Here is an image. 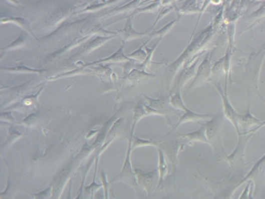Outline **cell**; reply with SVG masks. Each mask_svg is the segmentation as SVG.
<instances>
[{
  "label": "cell",
  "mask_w": 265,
  "mask_h": 199,
  "mask_svg": "<svg viewBox=\"0 0 265 199\" xmlns=\"http://www.w3.org/2000/svg\"><path fill=\"white\" fill-rule=\"evenodd\" d=\"M265 199V198H264Z\"/></svg>",
  "instance_id": "ee69618b"
},
{
  "label": "cell",
  "mask_w": 265,
  "mask_h": 199,
  "mask_svg": "<svg viewBox=\"0 0 265 199\" xmlns=\"http://www.w3.org/2000/svg\"><path fill=\"white\" fill-rule=\"evenodd\" d=\"M113 38V37H97L96 39H94L93 41L90 42V44L88 45H85L82 49V53H90V52H92L93 50L97 49L99 46H101L102 45H104L105 42L108 41L109 39Z\"/></svg>",
  "instance_id": "603a6c76"
},
{
  "label": "cell",
  "mask_w": 265,
  "mask_h": 199,
  "mask_svg": "<svg viewBox=\"0 0 265 199\" xmlns=\"http://www.w3.org/2000/svg\"><path fill=\"white\" fill-rule=\"evenodd\" d=\"M253 135L251 134H240L238 135V143L236 145L235 149L232 151V153L227 155L224 160L227 162L230 167H234L236 165L242 164L245 157V149H246V143L248 140L250 139L251 136Z\"/></svg>",
  "instance_id": "9c48e42d"
},
{
  "label": "cell",
  "mask_w": 265,
  "mask_h": 199,
  "mask_svg": "<svg viewBox=\"0 0 265 199\" xmlns=\"http://www.w3.org/2000/svg\"><path fill=\"white\" fill-rule=\"evenodd\" d=\"M232 50H233V48L228 45L226 53L223 56V60H224V78H225V80H224V92H227L228 82H229V79H231Z\"/></svg>",
  "instance_id": "44dd1931"
},
{
  "label": "cell",
  "mask_w": 265,
  "mask_h": 199,
  "mask_svg": "<svg viewBox=\"0 0 265 199\" xmlns=\"http://www.w3.org/2000/svg\"><path fill=\"white\" fill-rule=\"evenodd\" d=\"M252 185L253 182L251 180L246 181V186L243 189V191L241 192V194L239 195V198L238 199H254V192L252 191Z\"/></svg>",
  "instance_id": "d6a6232c"
},
{
  "label": "cell",
  "mask_w": 265,
  "mask_h": 199,
  "mask_svg": "<svg viewBox=\"0 0 265 199\" xmlns=\"http://www.w3.org/2000/svg\"><path fill=\"white\" fill-rule=\"evenodd\" d=\"M2 22H5V23H13L17 24V25H20V26L23 27V29H25L30 34L33 35L34 38H36L35 35L30 30V23L26 20L23 19V18H17V17H8V18L2 19Z\"/></svg>",
  "instance_id": "f1b7e54d"
},
{
  "label": "cell",
  "mask_w": 265,
  "mask_h": 199,
  "mask_svg": "<svg viewBox=\"0 0 265 199\" xmlns=\"http://www.w3.org/2000/svg\"><path fill=\"white\" fill-rule=\"evenodd\" d=\"M169 113L167 112H162L157 111L150 107L149 105H144L142 103H139L138 105L134 108V118H133V123L131 127V132L135 133V126L137 124L139 120H142L143 117L149 116V115H160L167 120V122L171 125V120L169 118Z\"/></svg>",
  "instance_id": "8fae6325"
},
{
  "label": "cell",
  "mask_w": 265,
  "mask_h": 199,
  "mask_svg": "<svg viewBox=\"0 0 265 199\" xmlns=\"http://www.w3.org/2000/svg\"><path fill=\"white\" fill-rule=\"evenodd\" d=\"M213 116L214 115H212V114H200V113H194L193 111L188 109L187 112H185L183 113L182 116L180 117L179 122L176 124L175 127H173L170 133H172V132L174 131L176 128L179 127V125L187 123V122H193V121H195V122L199 123L200 120L202 121V120H210Z\"/></svg>",
  "instance_id": "2e32d148"
},
{
  "label": "cell",
  "mask_w": 265,
  "mask_h": 199,
  "mask_svg": "<svg viewBox=\"0 0 265 199\" xmlns=\"http://www.w3.org/2000/svg\"><path fill=\"white\" fill-rule=\"evenodd\" d=\"M261 120H259L251 113L250 112V102H248V108L246 111V114H239V120H238V123H239V131L240 134H246L247 132L252 129L253 127H256L258 125L261 123Z\"/></svg>",
  "instance_id": "4fadbf2b"
},
{
  "label": "cell",
  "mask_w": 265,
  "mask_h": 199,
  "mask_svg": "<svg viewBox=\"0 0 265 199\" xmlns=\"http://www.w3.org/2000/svg\"><path fill=\"white\" fill-rule=\"evenodd\" d=\"M170 105L172 106L173 109L180 110L183 111L184 113L187 112L188 108L184 104L183 98H182V95L180 93V91L175 92L173 94H170Z\"/></svg>",
  "instance_id": "7402d4cb"
},
{
  "label": "cell",
  "mask_w": 265,
  "mask_h": 199,
  "mask_svg": "<svg viewBox=\"0 0 265 199\" xmlns=\"http://www.w3.org/2000/svg\"><path fill=\"white\" fill-rule=\"evenodd\" d=\"M37 120H38L37 113H31L30 116H28L26 119L22 120L19 124L26 126V127H32V126H34L37 123Z\"/></svg>",
  "instance_id": "8d00e7d4"
},
{
  "label": "cell",
  "mask_w": 265,
  "mask_h": 199,
  "mask_svg": "<svg viewBox=\"0 0 265 199\" xmlns=\"http://www.w3.org/2000/svg\"><path fill=\"white\" fill-rule=\"evenodd\" d=\"M170 95L168 96H163L158 98H151L150 97L145 96L144 98L147 99L146 101L149 103V106L153 108V109L157 110V111H162V112H167V113H171V109H170Z\"/></svg>",
  "instance_id": "e0dca14e"
},
{
  "label": "cell",
  "mask_w": 265,
  "mask_h": 199,
  "mask_svg": "<svg viewBox=\"0 0 265 199\" xmlns=\"http://www.w3.org/2000/svg\"><path fill=\"white\" fill-rule=\"evenodd\" d=\"M150 41V38L149 39V40H148V41L146 42V43H143V45H142V46L139 48V49L135 51L134 53L128 54L127 57H128V58L130 57V59L132 58V60H137V61L139 60V61H142V62H144L146 59H147V53L144 52V51H142V48L145 46V45L147 44V43H149Z\"/></svg>",
  "instance_id": "f546056e"
},
{
  "label": "cell",
  "mask_w": 265,
  "mask_h": 199,
  "mask_svg": "<svg viewBox=\"0 0 265 199\" xmlns=\"http://www.w3.org/2000/svg\"><path fill=\"white\" fill-rule=\"evenodd\" d=\"M151 29L147 30L145 32H138L136 30H134V27H133V23H132V17H128L127 20V23L126 25L123 28V30H118V33L120 35V37L123 38V43L128 40H133L135 38H142L146 35L149 34Z\"/></svg>",
  "instance_id": "5bb4252c"
},
{
  "label": "cell",
  "mask_w": 265,
  "mask_h": 199,
  "mask_svg": "<svg viewBox=\"0 0 265 199\" xmlns=\"http://www.w3.org/2000/svg\"><path fill=\"white\" fill-rule=\"evenodd\" d=\"M236 189H238L236 185L229 186L227 188L223 189L219 194H217L213 199H232Z\"/></svg>",
  "instance_id": "4dcf8cb0"
},
{
  "label": "cell",
  "mask_w": 265,
  "mask_h": 199,
  "mask_svg": "<svg viewBox=\"0 0 265 199\" xmlns=\"http://www.w3.org/2000/svg\"><path fill=\"white\" fill-rule=\"evenodd\" d=\"M98 158L99 157H97V161H96V169H95V174H94L93 180L92 182L90 183L89 186H87L84 188V192H85V195H90V199H93V195L99 189V188L104 187V185L99 184V183H97L96 182V175H97V163H98Z\"/></svg>",
  "instance_id": "cb8c5ba5"
},
{
  "label": "cell",
  "mask_w": 265,
  "mask_h": 199,
  "mask_svg": "<svg viewBox=\"0 0 265 199\" xmlns=\"http://www.w3.org/2000/svg\"><path fill=\"white\" fill-rule=\"evenodd\" d=\"M224 115L223 112H219L206 123L202 124L206 130V136L209 142V145L212 147L215 155L217 158L224 159L227 156L224 151L223 140H222V131L224 125Z\"/></svg>",
  "instance_id": "3957f363"
},
{
  "label": "cell",
  "mask_w": 265,
  "mask_h": 199,
  "mask_svg": "<svg viewBox=\"0 0 265 199\" xmlns=\"http://www.w3.org/2000/svg\"><path fill=\"white\" fill-rule=\"evenodd\" d=\"M153 76H155V75L149 74V73L144 72L143 70L133 69L126 77H123V79L127 78L130 82H135V81H138V80L144 79L146 77H153Z\"/></svg>",
  "instance_id": "484cf974"
},
{
  "label": "cell",
  "mask_w": 265,
  "mask_h": 199,
  "mask_svg": "<svg viewBox=\"0 0 265 199\" xmlns=\"http://www.w3.org/2000/svg\"><path fill=\"white\" fill-rule=\"evenodd\" d=\"M134 171L139 186L143 188L146 192H148V194H151L152 192L157 190V184L159 181V173L157 168L150 172H143L142 170L135 167Z\"/></svg>",
  "instance_id": "ba28073f"
},
{
  "label": "cell",
  "mask_w": 265,
  "mask_h": 199,
  "mask_svg": "<svg viewBox=\"0 0 265 199\" xmlns=\"http://www.w3.org/2000/svg\"><path fill=\"white\" fill-rule=\"evenodd\" d=\"M213 86L216 88L218 94L220 96L221 100L223 103V113H224V118L231 122L232 126L235 128L236 134L237 135H240L239 131V113H237V111L234 109V107L231 105V102L228 98L227 92H224L223 88L221 86L220 82H210Z\"/></svg>",
  "instance_id": "8992f818"
},
{
  "label": "cell",
  "mask_w": 265,
  "mask_h": 199,
  "mask_svg": "<svg viewBox=\"0 0 265 199\" xmlns=\"http://www.w3.org/2000/svg\"><path fill=\"white\" fill-rule=\"evenodd\" d=\"M201 125V128L195 130L194 132H191V133H187V134H183L181 135L182 138L187 139V143H203L206 144H209V142L207 139V136H206V130L205 128Z\"/></svg>",
  "instance_id": "ffe728a7"
},
{
  "label": "cell",
  "mask_w": 265,
  "mask_h": 199,
  "mask_svg": "<svg viewBox=\"0 0 265 199\" xmlns=\"http://www.w3.org/2000/svg\"><path fill=\"white\" fill-rule=\"evenodd\" d=\"M161 40L162 39H158L157 40V43L155 44V45L152 46V48L151 49H150V48H148V47H145L146 53H147V59H146L145 61L144 62H142V65H143V67H144V68H146V67L148 66V65L150 64V62H151V59H152V56H153V53L154 52H155V50L157 49V45H159V43H160Z\"/></svg>",
  "instance_id": "e575fe53"
},
{
  "label": "cell",
  "mask_w": 265,
  "mask_h": 199,
  "mask_svg": "<svg viewBox=\"0 0 265 199\" xmlns=\"http://www.w3.org/2000/svg\"><path fill=\"white\" fill-rule=\"evenodd\" d=\"M34 199H51L52 198V186L49 188H45L41 192H38L36 194H30Z\"/></svg>",
  "instance_id": "d590c367"
},
{
  "label": "cell",
  "mask_w": 265,
  "mask_h": 199,
  "mask_svg": "<svg viewBox=\"0 0 265 199\" xmlns=\"http://www.w3.org/2000/svg\"><path fill=\"white\" fill-rule=\"evenodd\" d=\"M22 135H23L22 133H20L18 130H16V129L12 126L11 128H9L8 140L6 141V143H5L4 146L6 147L8 144H12V143H15L16 140L19 139L20 137H22Z\"/></svg>",
  "instance_id": "1f68e13d"
},
{
  "label": "cell",
  "mask_w": 265,
  "mask_h": 199,
  "mask_svg": "<svg viewBox=\"0 0 265 199\" xmlns=\"http://www.w3.org/2000/svg\"><path fill=\"white\" fill-rule=\"evenodd\" d=\"M134 133L131 132L129 140H128V147H127V158L124 162L123 167L120 171V173L114 177L110 183L114 181H121L126 184L130 186L131 188H134L135 191H138L139 188H141L137 182V179L135 176V171L132 167L131 164V152H132V140L134 137Z\"/></svg>",
  "instance_id": "277c9868"
},
{
  "label": "cell",
  "mask_w": 265,
  "mask_h": 199,
  "mask_svg": "<svg viewBox=\"0 0 265 199\" xmlns=\"http://www.w3.org/2000/svg\"><path fill=\"white\" fill-rule=\"evenodd\" d=\"M265 126V120H263V121H261V123L260 124L258 125V126H256V127H254V128H252V129H250L249 131L247 132V133H246V134H251V135H253L254 133H255V132H257L258 130H260L261 128H263Z\"/></svg>",
  "instance_id": "ab89813d"
},
{
  "label": "cell",
  "mask_w": 265,
  "mask_h": 199,
  "mask_svg": "<svg viewBox=\"0 0 265 199\" xmlns=\"http://www.w3.org/2000/svg\"><path fill=\"white\" fill-rule=\"evenodd\" d=\"M3 117H4L5 121L11 122V120H15L14 117L12 116V113H1V118H3Z\"/></svg>",
  "instance_id": "60d3db41"
},
{
  "label": "cell",
  "mask_w": 265,
  "mask_h": 199,
  "mask_svg": "<svg viewBox=\"0 0 265 199\" xmlns=\"http://www.w3.org/2000/svg\"><path fill=\"white\" fill-rule=\"evenodd\" d=\"M144 146H155L158 147V144L152 140H145L140 138L136 135H134L133 140H132V150H135L139 147Z\"/></svg>",
  "instance_id": "4316f807"
},
{
  "label": "cell",
  "mask_w": 265,
  "mask_h": 199,
  "mask_svg": "<svg viewBox=\"0 0 265 199\" xmlns=\"http://www.w3.org/2000/svg\"><path fill=\"white\" fill-rule=\"evenodd\" d=\"M202 54L199 55L194 60V62H192L190 65L184 66L180 72L178 73V75H176L174 83H173L171 94L180 91L183 89L184 86H186V84H187L188 81H190L191 79L194 78V76H195V74H196L198 62H199V60L202 58Z\"/></svg>",
  "instance_id": "52a82bcc"
},
{
  "label": "cell",
  "mask_w": 265,
  "mask_h": 199,
  "mask_svg": "<svg viewBox=\"0 0 265 199\" xmlns=\"http://www.w3.org/2000/svg\"><path fill=\"white\" fill-rule=\"evenodd\" d=\"M72 167H73V164L70 163L66 167H64L63 169L61 170L60 173H58V175L54 178L53 184L51 185L52 186V198L51 199L60 198L68 179L71 175Z\"/></svg>",
  "instance_id": "7c38bea8"
},
{
  "label": "cell",
  "mask_w": 265,
  "mask_h": 199,
  "mask_svg": "<svg viewBox=\"0 0 265 199\" xmlns=\"http://www.w3.org/2000/svg\"><path fill=\"white\" fill-rule=\"evenodd\" d=\"M265 60V42L257 51L250 53L247 58L246 64L244 65V74L240 81L233 83L241 84L248 95V99L253 94L258 95L265 101L259 93V79L261 74V67Z\"/></svg>",
  "instance_id": "7a4b0ae2"
},
{
  "label": "cell",
  "mask_w": 265,
  "mask_h": 199,
  "mask_svg": "<svg viewBox=\"0 0 265 199\" xmlns=\"http://www.w3.org/2000/svg\"><path fill=\"white\" fill-rule=\"evenodd\" d=\"M172 10H173V7H172V6H168V7H165V8H163V10L161 11L160 14H159V15H158V16H157V19H156V21H155V23H154V25L153 26H152V29H151V30H153L154 27L157 25V23H158V21H159V20L162 19V18H164L165 15L170 14V13H171Z\"/></svg>",
  "instance_id": "74e56055"
},
{
  "label": "cell",
  "mask_w": 265,
  "mask_h": 199,
  "mask_svg": "<svg viewBox=\"0 0 265 199\" xmlns=\"http://www.w3.org/2000/svg\"><path fill=\"white\" fill-rule=\"evenodd\" d=\"M82 192H83V190H79L78 195H77V196L75 199H84Z\"/></svg>",
  "instance_id": "b9f144b4"
},
{
  "label": "cell",
  "mask_w": 265,
  "mask_h": 199,
  "mask_svg": "<svg viewBox=\"0 0 265 199\" xmlns=\"http://www.w3.org/2000/svg\"><path fill=\"white\" fill-rule=\"evenodd\" d=\"M265 178V154L262 155L261 158L255 161L249 172L246 173L243 179L239 180L236 185L237 188H239L243 183H245L248 180H251L254 184V188L256 185L261 183L262 180Z\"/></svg>",
  "instance_id": "30bf717a"
},
{
  "label": "cell",
  "mask_w": 265,
  "mask_h": 199,
  "mask_svg": "<svg viewBox=\"0 0 265 199\" xmlns=\"http://www.w3.org/2000/svg\"><path fill=\"white\" fill-rule=\"evenodd\" d=\"M213 35L214 27L213 23H211L204 30L200 31L193 39V41L190 40L182 54L178 57V59L172 62V64L169 65L168 69L170 72L176 73L179 68L190 65L199 55L205 53L206 46L212 40Z\"/></svg>",
  "instance_id": "6da1fadb"
},
{
  "label": "cell",
  "mask_w": 265,
  "mask_h": 199,
  "mask_svg": "<svg viewBox=\"0 0 265 199\" xmlns=\"http://www.w3.org/2000/svg\"><path fill=\"white\" fill-rule=\"evenodd\" d=\"M101 180L104 185V189H105V199H109V182L107 179H106V174H105V171L102 170L101 171Z\"/></svg>",
  "instance_id": "f35d334b"
},
{
  "label": "cell",
  "mask_w": 265,
  "mask_h": 199,
  "mask_svg": "<svg viewBox=\"0 0 265 199\" xmlns=\"http://www.w3.org/2000/svg\"><path fill=\"white\" fill-rule=\"evenodd\" d=\"M97 199H99V198H97Z\"/></svg>",
  "instance_id": "7bdbcfd3"
},
{
  "label": "cell",
  "mask_w": 265,
  "mask_h": 199,
  "mask_svg": "<svg viewBox=\"0 0 265 199\" xmlns=\"http://www.w3.org/2000/svg\"><path fill=\"white\" fill-rule=\"evenodd\" d=\"M4 70H8V71L19 72V73H41V72L45 71V69L43 70H38V69H32V68H28L25 65H21L18 67H15L12 68H3Z\"/></svg>",
  "instance_id": "836d02e7"
},
{
  "label": "cell",
  "mask_w": 265,
  "mask_h": 199,
  "mask_svg": "<svg viewBox=\"0 0 265 199\" xmlns=\"http://www.w3.org/2000/svg\"><path fill=\"white\" fill-rule=\"evenodd\" d=\"M212 53L213 50H209V52H206L205 56L203 58L201 64L197 67L196 74H195L193 82L190 83L189 86L187 87V90H185V95L187 94L191 90H194V88L210 81L213 66L211 64Z\"/></svg>",
  "instance_id": "5b68a950"
},
{
  "label": "cell",
  "mask_w": 265,
  "mask_h": 199,
  "mask_svg": "<svg viewBox=\"0 0 265 199\" xmlns=\"http://www.w3.org/2000/svg\"><path fill=\"white\" fill-rule=\"evenodd\" d=\"M249 18H250L251 20H253V21H254V24H253L252 26L246 28V30H245V31L249 30L250 28L254 27V25H256L257 23H259V22H261V20L263 19V18H265V2L261 3V7L258 8L256 11H254L253 14H251L250 16H249Z\"/></svg>",
  "instance_id": "83f0119b"
},
{
  "label": "cell",
  "mask_w": 265,
  "mask_h": 199,
  "mask_svg": "<svg viewBox=\"0 0 265 199\" xmlns=\"http://www.w3.org/2000/svg\"><path fill=\"white\" fill-rule=\"evenodd\" d=\"M185 144H180V143H172L170 144H167L166 146L164 147V154L166 155V157L168 158L169 161L171 163L172 166V170L174 173H176L177 170V166H178V153L179 150H182Z\"/></svg>",
  "instance_id": "9a60e30c"
},
{
  "label": "cell",
  "mask_w": 265,
  "mask_h": 199,
  "mask_svg": "<svg viewBox=\"0 0 265 199\" xmlns=\"http://www.w3.org/2000/svg\"><path fill=\"white\" fill-rule=\"evenodd\" d=\"M158 151V166H157V170L159 173V181L157 184V189L160 188L162 184L164 183L165 178L168 176L169 174V166L166 159H165V154H164V150H162L161 148L157 149Z\"/></svg>",
  "instance_id": "ac0fdd59"
},
{
  "label": "cell",
  "mask_w": 265,
  "mask_h": 199,
  "mask_svg": "<svg viewBox=\"0 0 265 199\" xmlns=\"http://www.w3.org/2000/svg\"><path fill=\"white\" fill-rule=\"evenodd\" d=\"M124 43L122 45L120 46V49L118 50L115 53H113L111 56L107 57L103 60H97V61H94L91 63H88V64L83 66L82 68H85L89 66H92V65L100 64V63H106V62H121V61H131L132 59L128 58V57L124 55Z\"/></svg>",
  "instance_id": "d6986e66"
},
{
  "label": "cell",
  "mask_w": 265,
  "mask_h": 199,
  "mask_svg": "<svg viewBox=\"0 0 265 199\" xmlns=\"http://www.w3.org/2000/svg\"><path fill=\"white\" fill-rule=\"evenodd\" d=\"M177 21H178V18H176V19L173 20L172 22H170L168 24H166L165 26L163 27L159 30H152V32L150 35V38L158 37L160 39H163L164 36L171 31V30H172L173 26L177 23Z\"/></svg>",
  "instance_id": "d4e9b609"
}]
</instances>
